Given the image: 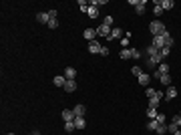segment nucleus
I'll use <instances>...</instances> for the list:
<instances>
[{"instance_id":"obj_44","label":"nucleus","mask_w":181,"mask_h":135,"mask_svg":"<svg viewBox=\"0 0 181 135\" xmlns=\"http://www.w3.org/2000/svg\"><path fill=\"white\" fill-rule=\"evenodd\" d=\"M6 135H16V133H6Z\"/></svg>"},{"instance_id":"obj_46","label":"nucleus","mask_w":181,"mask_h":135,"mask_svg":"<svg viewBox=\"0 0 181 135\" xmlns=\"http://www.w3.org/2000/svg\"><path fill=\"white\" fill-rule=\"evenodd\" d=\"M179 117H181V113H179Z\"/></svg>"},{"instance_id":"obj_41","label":"nucleus","mask_w":181,"mask_h":135,"mask_svg":"<svg viewBox=\"0 0 181 135\" xmlns=\"http://www.w3.org/2000/svg\"><path fill=\"white\" fill-rule=\"evenodd\" d=\"M49 12H50V18H57V16H58L57 10H49Z\"/></svg>"},{"instance_id":"obj_7","label":"nucleus","mask_w":181,"mask_h":135,"mask_svg":"<svg viewBox=\"0 0 181 135\" xmlns=\"http://www.w3.org/2000/svg\"><path fill=\"white\" fill-rule=\"evenodd\" d=\"M151 44L155 46L157 50H161L163 46H165V36H153V40H151Z\"/></svg>"},{"instance_id":"obj_6","label":"nucleus","mask_w":181,"mask_h":135,"mask_svg":"<svg viewBox=\"0 0 181 135\" xmlns=\"http://www.w3.org/2000/svg\"><path fill=\"white\" fill-rule=\"evenodd\" d=\"M36 20L40 24H49L53 18H50V12H38V14H36Z\"/></svg>"},{"instance_id":"obj_23","label":"nucleus","mask_w":181,"mask_h":135,"mask_svg":"<svg viewBox=\"0 0 181 135\" xmlns=\"http://www.w3.org/2000/svg\"><path fill=\"white\" fill-rule=\"evenodd\" d=\"M87 16H89V18H97V16H99V8L97 6H89Z\"/></svg>"},{"instance_id":"obj_18","label":"nucleus","mask_w":181,"mask_h":135,"mask_svg":"<svg viewBox=\"0 0 181 135\" xmlns=\"http://www.w3.org/2000/svg\"><path fill=\"white\" fill-rule=\"evenodd\" d=\"M159 83H161L163 87H169L171 83H173V79H171V75H163V77L159 79Z\"/></svg>"},{"instance_id":"obj_9","label":"nucleus","mask_w":181,"mask_h":135,"mask_svg":"<svg viewBox=\"0 0 181 135\" xmlns=\"http://www.w3.org/2000/svg\"><path fill=\"white\" fill-rule=\"evenodd\" d=\"M175 97H177V89L175 87H167V91H165V101H173Z\"/></svg>"},{"instance_id":"obj_25","label":"nucleus","mask_w":181,"mask_h":135,"mask_svg":"<svg viewBox=\"0 0 181 135\" xmlns=\"http://www.w3.org/2000/svg\"><path fill=\"white\" fill-rule=\"evenodd\" d=\"M145 4H147L145 0H139V2H137V6H135L137 14H143V12H145Z\"/></svg>"},{"instance_id":"obj_37","label":"nucleus","mask_w":181,"mask_h":135,"mask_svg":"<svg viewBox=\"0 0 181 135\" xmlns=\"http://www.w3.org/2000/svg\"><path fill=\"white\" fill-rule=\"evenodd\" d=\"M165 46H167V49L173 46V39H171V36H165Z\"/></svg>"},{"instance_id":"obj_34","label":"nucleus","mask_w":181,"mask_h":135,"mask_svg":"<svg viewBox=\"0 0 181 135\" xmlns=\"http://www.w3.org/2000/svg\"><path fill=\"white\" fill-rule=\"evenodd\" d=\"M113 22H115L113 16H105V18H103V24H107V26H111V28H113Z\"/></svg>"},{"instance_id":"obj_5","label":"nucleus","mask_w":181,"mask_h":135,"mask_svg":"<svg viewBox=\"0 0 181 135\" xmlns=\"http://www.w3.org/2000/svg\"><path fill=\"white\" fill-rule=\"evenodd\" d=\"M89 53H90V54H99V53H101V43H99L97 39L89 43Z\"/></svg>"},{"instance_id":"obj_45","label":"nucleus","mask_w":181,"mask_h":135,"mask_svg":"<svg viewBox=\"0 0 181 135\" xmlns=\"http://www.w3.org/2000/svg\"><path fill=\"white\" fill-rule=\"evenodd\" d=\"M179 129H181V121H179Z\"/></svg>"},{"instance_id":"obj_13","label":"nucleus","mask_w":181,"mask_h":135,"mask_svg":"<svg viewBox=\"0 0 181 135\" xmlns=\"http://www.w3.org/2000/svg\"><path fill=\"white\" fill-rule=\"evenodd\" d=\"M75 77H77V71L72 69V67H67V69H64V79H67V81H72Z\"/></svg>"},{"instance_id":"obj_27","label":"nucleus","mask_w":181,"mask_h":135,"mask_svg":"<svg viewBox=\"0 0 181 135\" xmlns=\"http://www.w3.org/2000/svg\"><path fill=\"white\" fill-rule=\"evenodd\" d=\"M159 127V123H157V119H149V123H147V129L149 131H155V129Z\"/></svg>"},{"instance_id":"obj_24","label":"nucleus","mask_w":181,"mask_h":135,"mask_svg":"<svg viewBox=\"0 0 181 135\" xmlns=\"http://www.w3.org/2000/svg\"><path fill=\"white\" fill-rule=\"evenodd\" d=\"M64 131H67V133L77 131V125H75V121H68V123H64Z\"/></svg>"},{"instance_id":"obj_30","label":"nucleus","mask_w":181,"mask_h":135,"mask_svg":"<svg viewBox=\"0 0 181 135\" xmlns=\"http://www.w3.org/2000/svg\"><path fill=\"white\" fill-rule=\"evenodd\" d=\"M155 119H157V123H159V125H167V119H165V113H159V115L155 117Z\"/></svg>"},{"instance_id":"obj_40","label":"nucleus","mask_w":181,"mask_h":135,"mask_svg":"<svg viewBox=\"0 0 181 135\" xmlns=\"http://www.w3.org/2000/svg\"><path fill=\"white\" fill-rule=\"evenodd\" d=\"M121 44H123V49H129V36H125V39H121Z\"/></svg>"},{"instance_id":"obj_19","label":"nucleus","mask_w":181,"mask_h":135,"mask_svg":"<svg viewBox=\"0 0 181 135\" xmlns=\"http://www.w3.org/2000/svg\"><path fill=\"white\" fill-rule=\"evenodd\" d=\"M177 131H179V125H177V123H173V121H171V123H167V133L175 135Z\"/></svg>"},{"instance_id":"obj_21","label":"nucleus","mask_w":181,"mask_h":135,"mask_svg":"<svg viewBox=\"0 0 181 135\" xmlns=\"http://www.w3.org/2000/svg\"><path fill=\"white\" fill-rule=\"evenodd\" d=\"M75 125H77V129H85V127H87L85 117H77V119H75Z\"/></svg>"},{"instance_id":"obj_39","label":"nucleus","mask_w":181,"mask_h":135,"mask_svg":"<svg viewBox=\"0 0 181 135\" xmlns=\"http://www.w3.org/2000/svg\"><path fill=\"white\" fill-rule=\"evenodd\" d=\"M101 57H107V54H109V46H101Z\"/></svg>"},{"instance_id":"obj_22","label":"nucleus","mask_w":181,"mask_h":135,"mask_svg":"<svg viewBox=\"0 0 181 135\" xmlns=\"http://www.w3.org/2000/svg\"><path fill=\"white\" fill-rule=\"evenodd\" d=\"M89 6H90V4L87 2V0H79V10L81 12H85V14H87V12H89Z\"/></svg>"},{"instance_id":"obj_15","label":"nucleus","mask_w":181,"mask_h":135,"mask_svg":"<svg viewBox=\"0 0 181 135\" xmlns=\"http://www.w3.org/2000/svg\"><path fill=\"white\" fill-rule=\"evenodd\" d=\"M159 6H161L163 10H171V8L175 6V2L173 0H159Z\"/></svg>"},{"instance_id":"obj_31","label":"nucleus","mask_w":181,"mask_h":135,"mask_svg":"<svg viewBox=\"0 0 181 135\" xmlns=\"http://www.w3.org/2000/svg\"><path fill=\"white\" fill-rule=\"evenodd\" d=\"M145 95H147V99H151V97L157 95V91H155L153 87H147V89H145Z\"/></svg>"},{"instance_id":"obj_43","label":"nucleus","mask_w":181,"mask_h":135,"mask_svg":"<svg viewBox=\"0 0 181 135\" xmlns=\"http://www.w3.org/2000/svg\"><path fill=\"white\" fill-rule=\"evenodd\" d=\"M175 135H181V129H179V131H177V133H175Z\"/></svg>"},{"instance_id":"obj_1","label":"nucleus","mask_w":181,"mask_h":135,"mask_svg":"<svg viewBox=\"0 0 181 135\" xmlns=\"http://www.w3.org/2000/svg\"><path fill=\"white\" fill-rule=\"evenodd\" d=\"M149 32L153 36H169V30L165 28V24L161 22V20L155 18L153 22H149Z\"/></svg>"},{"instance_id":"obj_10","label":"nucleus","mask_w":181,"mask_h":135,"mask_svg":"<svg viewBox=\"0 0 181 135\" xmlns=\"http://www.w3.org/2000/svg\"><path fill=\"white\" fill-rule=\"evenodd\" d=\"M63 119H64V123L75 121L77 119V117H75V111H72V109H64V111H63Z\"/></svg>"},{"instance_id":"obj_3","label":"nucleus","mask_w":181,"mask_h":135,"mask_svg":"<svg viewBox=\"0 0 181 135\" xmlns=\"http://www.w3.org/2000/svg\"><path fill=\"white\" fill-rule=\"evenodd\" d=\"M163 97H165V93H163V91H157V95L149 99V107L151 109H157L159 105H161V99H163Z\"/></svg>"},{"instance_id":"obj_33","label":"nucleus","mask_w":181,"mask_h":135,"mask_svg":"<svg viewBox=\"0 0 181 135\" xmlns=\"http://www.w3.org/2000/svg\"><path fill=\"white\" fill-rule=\"evenodd\" d=\"M155 133H157V135H165L167 133V125H159V127L155 129Z\"/></svg>"},{"instance_id":"obj_29","label":"nucleus","mask_w":181,"mask_h":135,"mask_svg":"<svg viewBox=\"0 0 181 135\" xmlns=\"http://www.w3.org/2000/svg\"><path fill=\"white\" fill-rule=\"evenodd\" d=\"M147 54H149V57H157V54H159V50L155 49L153 44H149V46H147Z\"/></svg>"},{"instance_id":"obj_38","label":"nucleus","mask_w":181,"mask_h":135,"mask_svg":"<svg viewBox=\"0 0 181 135\" xmlns=\"http://www.w3.org/2000/svg\"><path fill=\"white\" fill-rule=\"evenodd\" d=\"M131 54H133V58H139L141 57V50L139 49H131Z\"/></svg>"},{"instance_id":"obj_35","label":"nucleus","mask_w":181,"mask_h":135,"mask_svg":"<svg viewBox=\"0 0 181 135\" xmlns=\"http://www.w3.org/2000/svg\"><path fill=\"white\" fill-rule=\"evenodd\" d=\"M46 26H49L50 30H54V28H58V20H57V18H53V20H50L49 24H46Z\"/></svg>"},{"instance_id":"obj_2","label":"nucleus","mask_w":181,"mask_h":135,"mask_svg":"<svg viewBox=\"0 0 181 135\" xmlns=\"http://www.w3.org/2000/svg\"><path fill=\"white\" fill-rule=\"evenodd\" d=\"M163 75H169V65H167V63H161V65H159L157 69H155L153 77H155V79H157V81H159V79H161Z\"/></svg>"},{"instance_id":"obj_32","label":"nucleus","mask_w":181,"mask_h":135,"mask_svg":"<svg viewBox=\"0 0 181 135\" xmlns=\"http://www.w3.org/2000/svg\"><path fill=\"white\" fill-rule=\"evenodd\" d=\"M159 115V113H157V109H147V117H149V119H155V117H157Z\"/></svg>"},{"instance_id":"obj_4","label":"nucleus","mask_w":181,"mask_h":135,"mask_svg":"<svg viewBox=\"0 0 181 135\" xmlns=\"http://www.w3.org/2000/svg\"><path fill=\"white\" fill-rule=\"evenodd\" d=\"M111 30H113L111 26H107V24H101V26L97 28V36H105V39H109V36H111Z\"/></svg>"},{"instance_id":"obj_8","label":"nucleus","mask_w":181,"mask_h":135,"mask_svg":"<svg viewBox=\"0 0 181 135\" xmlns=\"http://www.w3.org/2000/svg\"><path fill=\"white\" fill-rule=\"evenodd\" d=\"M83 36L89 40V43H90V40H95V39H97V28H85Z\"/></svg>"},{"instance_id":"obj_36","label":"nucleus","mask_w":181,"mask_h":135,"mask_svg":"<svg viewBox=\"0 0 181 135\" xmlns=\"http://www.w3.org/2000/svg\"><path fill=\"white\" fill-rule=\"evenodd\" d=\"M131 73H133V77H137V79H139V75L143 73V71H141V67H133V69H131Z\"/></svg>"},{"instance_id":"obj_12","label":"nucleus","mask_w":181,"mask_h":135,"mask_svg":"<svg viewBox=\"0 0 181 135\" xmlns=\"http://www.w3.org/2000/svg\"><path fill=\"white\" fill-rule=\"evenodd\" d=\"M77 87H79V85H77V81L72 79V81H67V83H64L63 89L67 91V93H75V91H77Z\"/></svg>"},{"instance_id":"obj_26","label":"nucleus","mask_w":181,"mask_h":135,"mask_svg":"<svg viewBox=\"0 0 181 135\" xmlns=\"http://www.w3.org/2000/svg\"><path fill=\"white\" fill-rule=\"evenodd\" d=\"M119 57H121V58H133V54H131V49H123V50L119 53Z\"/></svg>"},{"instance_id":"obj_17","label":"nucleus","mask_w":181,"mask_h":135,"mask_svg":"<svg viewBox=\"0 0 181 135\" xmlns=\"http://www.w3.org/2000/svg\"><path fill=\"white\" fill-rule=\"evenodd\" d=\"M153 4H155V8H153V14L157 16V20H159V16H161V14H163V12H165V10H163V8L159 6V0H153Z\"/></svg>"},{"instance_id":"obj_42","label":"nucleus","mask_w":181,"mask_h":135,"mask_svg":"<svg viewBox=\"0 0 181 135\" xmlns=\"http://www.w3.org/2000/svg\"><path fill=\"white\" fill-rule=\"evenodd\" d=\"M32 135H40V133H38V131H34V133H32Z\"/></svg>"},{"instance_id":"obj_20","label":"nucleus","mask_w":181,"mask_h":135,"mask_svg":"<svg viewBox=\"0 0 181 135\" xmlns=\"http://www.w3.org/2000/svg\"><path fill=\"white\" fill-rule=\"evenodd\" d=\"M53 83H54L57 87H64L67 79H64V75H58V77H54V79H53Z\"/></svg>"},{"instance_id":"obj_16","label":"nucleus","mask_w":181,"mask_h":135,"mask_svg":"<svg viewBox=\"0 0 181 135\" xmlns=\"http://www.w3.org/2000/svg\"><path fill=\"white\" fill-rule=\"evenodd\" d=\"M137 81H139V85L147 87V85H149V81H151V77H149L147 73H141V75H139V79H137Z\"/></svg>"},{"instance_id":"obj_11","label":"nucleus","mask_w":181,"mask_h":135,"mask_svg":"<svg viewBox=\"0 0 181 135\" xmlns=\"http://www.w3.org/2000/svg\"><path fill=\"white\" fill-rule=\"evenodd\" d=\"M75 117H85V113H87V107H85L83 103H79V105H75Z\"/></svg>"},{"instance_id":"obj_28","label":"nucleus","mask_w":181,"mask_h":135,"mask_svg":"<svg viewBox=\"0 0 181 135\" xmlns=\"http://www.w3.org/2000/svg\"><path fill=\"white\" fill-rule=\"evenodd\" d=\"M169 53H171V49H167V46H163V49H161V50H159V57H161V58H163V61H165V58H167V57H169Z\"/></svg>"},{"instance_id":"obj_14","label":"nucleus","mask_w":181,"mask_h":135,"mask_svg":"<svg viewBox=\"0 0 181 135\" xmlns=\"http://www.w3.org/2000/svg\"><path fill=\"white\" fill-rule=\"evenodd\" d=\"M121 35H123V28H113V30H111V36L107 40H117V39H121Z\"/></svg>"}]
</instances>
